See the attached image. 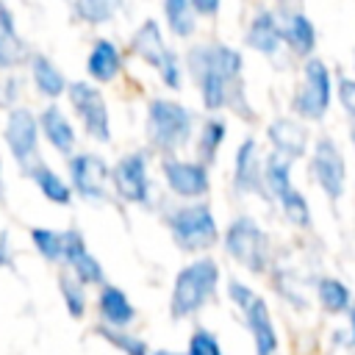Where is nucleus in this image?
Listing matches in <instances>:
<instances>
[{
	"label": "nucleus",
	"instance_id": "f257e3e1",
	"mask_svg": "<svg viewBox=\"0 0 355 355\" xmlns=\"http://www.w3.org/2000/svg\"><path fill=\"white\" fill-rule=\"evenodd\" d=\"M186 67L205 111L216 114L222 108H230L241 119L255 116L244 92V58L236 47L225 42L194 44L186 53Z\"/></svg>",
	"mask_w": 355,
	"mask_h": 355
},
{
	"label": "nucleus",
	"instance_id": "f03ea898",
	"mask_svg": "<svg viewBox=\"0 0 355 355\" xmlns=\"http://www.w3.org/2000/svg\"><path fill=\"white\" fill-rule=\"evenodd\" d=\"M219 288V263L214 258H197L178 269L169 297V316L172 322H183L200 313Z\"/></svg>",
	"mask_w": 355,
	"mask_h": 355
},
{
	"label": "nucleus",
	"instance_id": "7ed1b4c3",
	"mask_svg": "<svg viewBox=\"0 0 355 355\" xmlns=\"http://www.w3.org/2000/svg\"><path fill=\"white\" fill-rule=\"evenodd\" d=\"M147 141L161 155H175L183 150L194 133V114L178 100L153 97L147 105Z\"/></svg>",
	"mask_w": 355,
	"mask_h": 355
},
{
	"label": "nucleus",
	"instance_id": "20e7f679",
	"mask_svg": "<svg viewBox=\"0 0 355 355\" xmlns=\"http://www.w3.org/2000/svg\"><path fill=\"white\" fill-rule=\"evenodd\" d=\"M166 227L178 250L205 252L219 241V227L208 202H186L166 214Z\"/></svg>",
	"mask_w": 355,
	"mask_h": 355
},
{
	"label": "nucleus",
	"instance_id": "39448f33",
	"mask_svg": "<svg viewBox=\"0 0 355 355\" xmlns=\"http://www.w3.org/2000/svg\"><path fill=\"white\" fill-rule=\"evenodd\" d=\"M225 252L241 263L252 275H263L269 269V236L252 216H236L222 233Z\"/></svg>",
	"mask_w": 355,
	"mask_h": 355
},
{
	"label": "nucleus",
	"instance_id": "423d86ee",
	"mask_svg": "<svg viewBox=\"0 0 355 355\" xmlns=\"http://www.w3.org/2000/svg\"><path fill=\"white\" fill-rule=\"evenodd\" d=\"M330 103H333L330 67L322 58L311 55V58H305V67H302V86H297V92L291 97V111L300 119L322 122L327 116Z\"/></svg>",
	"mask_w": 355,
	"mask_h": 355
},
{
	"label": "nucleus",
	"instance_id": "0eeeda50",
	"mask_svg": "<svg viewBox=\"0 0 355 355\" xmlns=\"http://www.w3.org/2000/svg\"><path fill=\"white\" fill-rule=\"evenodd\" d=\"M69 105L80 122V128L94 141H111V116L103 92L89 80H72L67 89Z\"/></svg>",
	"mask_w": 355,
	"mask_h": 355
},
{
	"label": "nucleus",
	"instance_id": "6e6552de",
	"mask_svg": "<svg viewBox=\"0 0 355 355\" xmlns=\"http://www.w3.org/2000/svg\"><path fill=\"white\" fill-rule=\"evenodd\" d=\"M311 175L319 183V189L324 191V197L336 205L344 197V186H347V161L338 150V144L330 136H322L313 144L311 153Z\"/></svg>",
	"mask_w": 355,
	"mask_h": 355
},
{
	"label": "nucleus",
	"instance_id": "1a4fd4ad",
	"mask_svg": "<svg viewBox=\"0 0 355 355\" xmlns=\"http://www.w3.org/2000/svg\"><path fill=\"white\" fill-rule=\"evenodd\" d=\"M69 186L78 197L92 200V202H103L108 200V180H111V169L105 164V158H100L97 153H72L69 155Z\"/></svg>",
	"mask_w": 355,
	"mask_h": 355
},
{
	"label": "nucleus",
	"instance_id": "9d476101",
	"mask_svg": "<svg viewBox=\"0 0 355 355\" xmlns=\"http://www.w3.org/2000/svg\"><path fill=\"white\" fill-rule=\"evenodd\" d=\"M39 116H33L31 108L25 105H14L8 108L6 116V128H3V139L8 144V153L14 155V161L25 169L28 164L36 161L39 153Z\"/></svg>",
	"mask_w": 355,
	"mask_h": 355
},
{
	"label": "nucleus",
	"instance_id": "9b49d317",
	"mask_svg": "<svg viewBox=\"0 0 355 355\" xmlns=\"http://www.w3.org/2000/svg\"><path fill=\"white\" fill-rule=\"evenodd\" d=\"M114 191L130 205H150V178H147V153L133 150L111 166Z\"/></svg>",
	"mask_w": 355,
	"mask_h": 355
},
{
	"label": "nucleus",
	"instance_id": "f8f14e48",
	"mask_svg": "<svg viewBox=\"0 0 355 355\" xmlns=\"http://www.w3.org/2000/svg\"><path fill=\"white\" fill-rule=\"evenodd\" d=\"M161 172L166 178V186L175 197L183 200H202L211 191V175L202 161H183L175 155H164Z\"/></svg>",
	"mask_w": 355,
	"mask_h": 355
},
{
	"label": "nucleus",
	"instance_id": "ddd939ff",
	"mask_svg": "<svg viewBox=\"0 0 355 355\" xmlns=\"http://www.w3.org/2000/svg\"><path fill=\"white\" fill-rule=\"evenodd\" d=\"M233 189H236V194L269 197L266 180H263V158H261L258 141L252 136H247L233 155Z\"/></svg>",
	"mask_w": 355,
	"mask_h": 355
},
{
	"label": "nucleus",
	"instance_id": "4468645a",
	"mask_svg": "<svg viewBox=\"0 0 355 355\" xmlns=\"http://www.w3.org/2000/svg\"><path fill=\"white\" fill-rule=\"evenodd\" d=\"M64 263L83 286H103L105 283V269L92 255L89 244L78 227L64 230Z\"/></svg>",
	"mask_w": 355,
	"mask_h": 355
},
{
	"label": "nucleus",
	"instance_id": "2eb2a0df",
	"mask_svg": "<svg viewBox=\"0 0 355 355\" xmlns=\"http://www.w3.org/2000/svg\"><path fill=\"white\" fill-rule=\"evenodd\" d=\"M241 313H244L247 330L252 336L255 355H275L277 347H280V341H277V330H275V322H272V313H269L266 300L258 294Z\"/></svg>",
	"mask_w": 355,
	"mask_h": 355
},
{
	"label": "nucleus",
	"instance_id": "dca6fc26",
	"mask_svg": "<svg viewBox=\"0 0 355 355\" xmlns=\"http://www.w3.org/2000/svg\"><path fill=\"white\" fill-rule=\"evenodd\" d=\"M266 139H269L275 153H280V155H286L291 161L302 158L308 153V130L297 119H288V116L272 119L269 128H266Z\"/></svg>",
	"mask_w": 355,
	"mask_h": 355
},
{
	"label": "nucleus",
	"instance_id": "f3484780",
	"mask_svg": "<svg viewBox=\"0 0 355 355\" xmlns=\"http://www.w3.org/2000/svg\"><path fill=\"white\" fill-rule=\"evenodd\" d=\"M97 316L103 324H111V327H130L136 322V308L133 302L128 300V294L114 286V283H103L100 291H97Z\"/></svg>",
	"mask_w": 355,
	"mask_h": 355
},
{
	"label": "nucleus",
	"instance_id": "a211bd4d",
	"mask_svg": "<svg viewBox=\"0 0 355 355\" xmlns=\"http://www.w3.org/2000/svg\"><path fill=\"white\" fill-rule=\"evenodd\" d=\"M39 130H42L44 141L55 153H61L67 158L75 153V128H72V122L67 119V114L55 103H47L42 108V114H39Z\"/></svg>",
	"mask_w": 355,
	"mask_h": 355
},
{
	"label": "nucleus",
	"instance_id": "6ab92c4d",
	"mask_svg": "<svg viewBox=\"0 0 355 355\" xmlns=\"http://www.w3.org/2000/svg\"><path fill=\"white\" fill-rule=\"evenodd\" d=\"M130 50H133V55H139L144 64H150L153 69H161L164 67V61L169 58V47H166V42H164V33H161V25L155 22V19H144L139 28H136V33L130 36Z\"/></svg>",
	"mask_w": 355,
	"mask_h": 355
},
{
	"label": "nucleus",
	"instance_id": "aec40b11",
	"mask_svg": "<svg viewBox=\"0 0 355 355\" xmlns=\"http://www.w3.org/2000/svg\"><path fill=\"white\" fill-rule=\"evenodd\" d=\"M244 42L247 47L258 50L261 55H275L283 44V25L277 22V17L266 8H261L252 19H250V28L244 33Z\"/></svg>",
	"mask_w": 355,
	"mask_h": 355
},
{
	"label": "nucleus",
	"instance_id": "412c9836",
	"mask_svg": "<svg viewBox=\"0 0 355 355\" xmlns=\"http://www.w3.org/2000/svg\"><path fill=\"white\" fill-rule=\"evenodd\" d=\"M28 67H31V80H33V89L44 97V100H58L61 94H67V89H69V80H67V75L44 55V53H33L31 55V61H28Z\"/></svg>",
	"mask_w": 355,
	"mask_h": 355
},
{
	"label": "nucleus",
	"instance_id": "4be33fe9",
	"mask_svg": "<svg viewBox=\"0 0 355 355\" xmlns=\"http://www.w3.org/2000/svg\"><path fill=\"white\" fill-rule=\"evenodd\" d=\"M283 25V44H288V50L297 58H311L316 50V28L313 22L302 14V11H291L286 17Z\"/></svg>",
	"mask_w": 355,
	"mask_h": 355
},
{
	"label": "nucleus",
	"instance_id": "5701e85b",
	"mask_svg": "<svg viewBox=\"0 0 355 355\" xmlns=\"http://www.w3.org/2000/svg\"><path fill=\"white\" fill-rule=\"evenodd\" d=\"M119 69H122L119 47L111 39H94V44L89 50V58H86L89 78H94L97 83H108L119 75Z\"/></svg>",
	"mask_w": 355,
	"mask_h": 355
},
{
	"label": "nucleus",
	"instance_id": "b1692460",
	"mask_svg": "<svg viewBox=\"0 0 355 355\" xmlns=\"http://www.w3.org/2000/svg\"><path fill=\"white\" fill-rule=\"evenodd\" d=\"M25 175L33 180V186L42 191V197L44 200H50V202H55V205H69L72 202V186L61 178V175H55V169H50L44 161H33V164H28L25 166Z\"/></svg>",
	"mask_w": 355,
	"mask_h": 355
},
{
	"label": "nucleus",
	"instance_id": "393cba45",
	"mask_svg": "<svg viewBox=\"0 0 355 355\" xmlns=\"http://www.w3.org/2000/svg\"><path fill=\"white\" fill-rule=\"evenodd\" d=\"M227 136V122L222 116H208L200 128V139H197V161H202L205 166H211L219 155V147L225 144Z\"/></svg>",
	"mask_w": 355,
	"mask_h": 355
},
{
	"label": "nucleus",
	"instance_id": "a878e982",
	"mask_svg": "<svg viewBox=\"0 0 355 355\" xmlns=\"http://www.w3.org/2000/svg\"><path fill=\"white\" fill-rule=\"evenodd\" d=\"M263 180H266V191H269L272 200H277L288 189H294V183H291V158L272 150L263 158Z\"/></svg>",
	"mask_w": 355,
	"mask_h": 355
},
{
	"label": "nucleus",
	"instance_id": "bb28decb",
	"mask_svg": "<svg viewBox=\"0 0 355 355\" xmlns=\"http://www.w3.org/2000/svg\"><path fill=\"white\" fill-rule=\"evenodd\" d=\"M316 297H319V305L327 311V313H344L352 308V291L347 283H341L338 277H319L316 280Z\"/></svg>",
	"mask_w": 355,
	"mask_h": 355
},
{
	"label": "nucleus",
	"instance_id": "cd10ccee",
	"mask_svg": "<svg viewBox=\"0 0 355 355\" xmlns=\"http://www.w3.org/2000/svg\"><path fill=\"white\" fill-rule=\"evenodd\" d=\"M164 17H166V25L169 31L178 36V39H189L197 28V11H194V3L191 0H164Z\"/></svg>",
	"mask_w": 355,
	"mask_h": 355
},
{
	"label": "nucleus",
	"instance_id": "c85d7f7f",
	"mask_svg": "<svg viewBox=\"0 0 355 355\" xmlns=\"http://www.w3.org/2000/svg\"><path fill=\"white\" fill-rule=\"evenodd\" d=\"M28 233H31V241H33L36 252H39L47 263H64V230H53V227L33 225Z\"/></svg>",
	"mask_w": 355,
	"mask_h": 355
},
{
	"label": "nucleus",
	"instance_id": "c756f323",
	"mask_svg": "<svg viewBox=\"0 0 355 355\" xmlns=\"http://www.w3.org/2000/svg\"><path fill=\"white\" fill-rule=\"evenodd\" d=\"M94 333L100 336V338H105L114 349H119L122 355H150V347H147V341L144 338H139V336H133V333H128L125 327H111V324H97L94 327Z\"/></svg>",
	"mask_w": 355,
	"mask_h": 355
},
{
	"label": "nucleus",
	"instance_id": "7c9ffc66",
	"mask_svg": "<svg viewBox=\"0 0 355 355\" xmlns=\"http://www.w3.org/2000/svg\"><path fill=\"white\" fill-rule=\"evenodd\" d=\"M58 291H61L67 313L72 319H83V313H86V291H83V283L69 269L58 275Z\"/></svg>",
	"mask_w": 355,
	"mask_h": 355
},
{
	"label": "nucleus",
	"instance_id": "2f4dec72",
	"mask_svg": "<svg viewBox=\"0 0 355 355\" xmlns=\"http://www.w3.org/2000/svg\"><path fill=\"white\" fill-rule=\"evenodd\" d=\"M119 0H72V11L86 25H105L116 14Z\"/></svg>",
	"mask_w": 355,
	"mask_h": 355
},
{
	"label": "nucleus",
	"instance_id": "473e14b6",
	"mask_svg": "<svg viewBox=\"0 0 355 355\" xmlns=\"http://www.w3.org/2000/svg\"><path fill=\"white\" fill-rule=\"evenodd\" d=\"M31 50L22 42V36H8L0 31V72H11L31 61Z\"/></svg>",
	"mask_w": 355,
	"mask_h": 355
},
{
	"label": "nucleus",
	"instance_id": "72a5a7b5",
	"mask_svg": "<svg viewBox=\"0 0 355 355\" xmlns=\"http://www.w3.org/2000/svg\"><path fill=\"white\" fill-rule=\"evenodd\" d=\"M277 205L283 211V216L297 225V227H311V205L305 200V194H300V189H288L283 197H277Z\"/></svg>",
	"mask_w": 355,
	"mask_h": 355
},
{
	"label": "nucleus",
	"instance_id": "f704fd0d",
	"mask_svg": "<svg viewBox=\"0 0 355 355\" xmlns=\"http://www.w3.org/2000/svg\"><path fill=\"white\" fill-rule=\"evenodd\" d=\"M186 355H222L216 333L202 327V324L194 327L191 336H189V344H186Z\"/></svg>",
	"mask_w": 355,
	"mask_h": 355
},
{
	"label": "nucleus",
	"instance_id": "c9c22d12",
	"mask_svg": "<svg viewBox=\"0 0 355 355\" xmlns=\"http://www.w3.org/2000/svg\"><path fill=\"white\" fill-rule=\"evenodd\" d=\"M158 75H161V83L166 89H172V92H178L183 86V69H180V61H178V53L175 50L169 53V58L164 61V67L158 69Z\"/></svg>",
	"mask_w": 355,
	"mask_h": 355
},
{
	"label": "nucleus",
	"instance_id": "e433bc0d",
	"mask_svg": "<svg viewBox=\"0 0 355 355\" xmlns=\"http://www.w3.org/2000/svg\"><path fill=\"white\" fill-rule=\"evenodd\" d=\"M227 297H230V302L239 308V311H244L258 294H255V288L252 286H247V283H241V280H236V277H230L227 280Z\"/></svg>",
	"mask_w": 355,
	"mask_h": 355
},
{
	"label": "nucleus",
	"instance_id": "4c0bfd02",
	"mask_svg": "<svg viewBox=\"0 0 355 355\" xmlns=\"http://www.w3.org/2000/svg\"><path fill=\"white\" fill-rule=\"evenodd\" d=\"M336 92H338V103H341V108L349 114V119H355V80L341 75L338 83H336Z\"/></svg>",
	"mask_w": 355,
	"mask_h": 355
},
{
	"label": "nucleus",
	"instance_id": "58836bf2",
	"mask_svg": "<svg viewBox=\"0 0 355 355\" xmlns=\"http://www.w3.org/2000/svg\"><path fill=\"white\" fill-rule=\"evenodd\" d=\"M17 97H19V78L14 75L0 78V108H14Z\"/></svg>",
	"mask_w": 355,
	"mask_h": 355
},
{
	"label": "nucleus",
	"instance_id": "ea45409f",
	"mask_svg": "<svg viewBox=\"0 0 355 355\" xmlns=\"http://www.w3.org/2000/svg\"><path fill=\"white\" fill-rule=\"evenodd\" d=\"M0 31L8 33V36H19V31H17V19H14L11 8L6 6V0H0Z\"/></svg>",
	"mask_w": 355,
	"mask_h": 355
},
{
	"label": "nucleus",
	"instance_id": "a19ab883",
	"mask_svg": "<svg viewBox=\"0 0 355 355\" xmlns=\"http://www.w3.org/2000/svg\"><path fill=\"white\" fill-rule=\"evenodd\" d=\"M8 266H14V252L8 244V230L0 225V269H8Z\"/></svg>",
	"mask_w": 355,
	"mask_h": 355
},
{
	"label": "nucleus",
	"instance_id": "79ce46f5",
	"mask_svg": "<svg viewBox=\"0 0 355 355\" xmlns=\"http://www.w3.org/2000/svg\"><path fill=\"white\" fill-rule=\"evenodd\" d=\"M191 3H194V11L200 17H214L219 11V6H222V0H191Z\"/></svg>",
	"mask_w": 355,
	"mask_h": 355
},
{
	"label": "nucleus",
	"instance_id": "37998d69",
	"mask_svg": "<svg viewBox=\"0 0 355 355\" xmlns=\"http://www.w3.org/2000/svg\"><path fill=\"white\" fill-rule=\"evenodd\" d=\"M347 313H349V341H352V347H355V302H352V308H349Z\"/></svg>",
	"mask_w": 355,
	"mask_h": 355
},
{
	"label": "nucleus",
	"instance_id": "c03bdc74",
	"mask_svg": "<svg viewBox=\"0 0 355 355\" xmlns=\"http://www.w3.org/2000/svg\"><path fill=\"white\" fill-rule=\"evenodd\" d=\"M150 355H186V352H178V349H169V347H164V349H153Z\"/></svg>",
	"mask_w": 355,
	"mask_h": 355
},
{
	"label": "nucleus",
	"instance_id": "a18cd8bd",
	"mask_svg": "<svg viewBox=\"0 0 355 355\" xmlns=\"http://www.w3.org/2000/svg\"><path fill=\"white\" fill-rule=\"evenodd\" d=\"M349 136H352V147H355V119H352V125H349Z\"/></svg>",
	"mask_w": 355,
	"mask_h": 355
},
{
	"label": "nucleus",
	"instance_id": "49530a36",
	"mask_svg": "<svg viewBox=\"0 0 355 355\" xmlns=\"http://www.w3.org/2000/svg\"><path fill=\"white\" fill-rule=\"evenodd\" d=\"M0 200H3V161H0Z\"/></svg>",
	"mask_w": 355,
	"mask_h": 355
}]
</instances>
